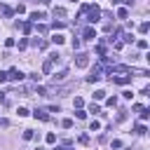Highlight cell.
Returning <instances> with one entry per match:
<instances>
[{
	"label": "cell",
	"instance_id": "cell-1",
	"mask_svg": "<svg viewBox=\"0 0 150 150\" xmlns=\"http://www.w3.org/2000/svg\"><path fill=\"white\" fill-rule=\"evenodd\" d=\"M84 12L89 14V19H87L89 23H96V21L101 19V9H98V7H94V5H87V9H84Z\"/></svg>",
	"mask_w": 150,
	"mask_h": 150
},
{
	"label": "cell",
	"instance_id": "cell-2",
	"mask_svg": "<svg viewBox=\"0 0 150 150\" xmlns=\"http://www.w3.org/2000/svg\"><path fill=\"white\" fill-rule=\"evenodd\" d=\"M75 66H77V68H87V66H89V54L80 52V54L75 56Z\"/></svg>",
	"mask_w": 150,
	"mask_h": 150
},
{
	"label": "cell",
	"instance_id": "cell-3",
	"mask_svg": "<svg viewBox=\"0 0 150 150\" xmlns=\"http://www.w3.org/2000/svg\"><path fill=\"white\" fill-rule=\"evenodd\" d=\"M7 80H12V82H21V80H23V73H21L19 68H9V70H7Z\"/></svg>",
	"mask_w": 150,
	"mask_h": 150
},
{
	"label": "cell",
	"instance_id": "cell-4",
	"mask_svg": "<svg viewBox=\"0 0 150 150\" xmlns=\"http://www.w3.org/2000/svg\"><path fill=\"white\" fill-rule=\"evenodd\" d=\"M112 82H117V84H129L131 82V75L129 73H122V75H117V77H110Z\"/></svg>",
	"mask_w": 150,
	"mask_h": 150
},
{
	"label": "cell",
	"instance_id": "cell-5",
	"mask_svg": "<svg viewBox=\"0 0 150 150\" xmlns=\"http://www.w3.org/2000/svg\"><path fill=\"white\" fill-rule=\"evenodd\" d=\"M66 77H68V68H61L59 73H54V75H52V80H54V82H63Z\"/></svg>",
	"mask_w": 150,
	"mask_h": 150
},
{
	"label": "cell",
	"instance_id": "cell-6",
	"mask_svg": "<svg viewBox=\"0 0 150 150\" xmlns=\"http://www.w3.org/2000/svg\"><path fill=\"white\" fill-rule=\"evenodd\" d=\"M82 38H84V40H94V38H96V30H94V26H87V28L82 30Z\"/></svg>",
	"mask_w": 150,
	"mask_h": 150
},
{
	"label": "cell",
	"instance_id": "cell-7",
	"mask_svg": "<svg viewBox=\"0 0 150 150\" xmlns=\"http://www.w3.org/2000/svg\"><path fill=\"white\" fill-rule=\"evenodd\" d=\"M0 14H2L5 19H9V16L14 14V9H12V7H7V5H0Z\"/></svg>",
	"mask_w": 150,
	"mask_h": 150
},
{
	"label": "cell",
	"instance_id": "cell-8",
	"mask_svg": "<svg viewBox=\"0 0 150 150\" xmlns=\"http://www.w3.org/2000/svg\"><path fill=\"white\" fill-rule=\"evenodd\" d=\"M98 80H101V70H98V68H94V70H91V75L87 77V82H98Z\"/></svg>",
	"mask_w": 150,
	"mask_h": 150
},
{
	"label": "cell",
	"instance_id": "cell-9",
	"mask_svg": "<svg viewBox=\"0 0 150 150\" xmlns=\"http://www.w3.org/2000/svg\"><path fill=\"white\" fill-rule=\"evenodd\" d=\"M33 115H35L38 120H42V122H47V120H49V115H47V110H35Z\"/></svg>",
	"mask_w": 150,
	"mask_h": 150
},
{
	"label": "cell",
	"instance_id": "cell-10",
	"mask_svg": "<svg viewBox=\"0 0 150 150\" xmlns=\"http://www.w3.org/2000/svg\"><path fill=\"white\" fill-rule=\"evenodd\" d=\"M56 16L63 19V16H66V9H63V7H54V19H56Z\"/></svg>",
	"mask_w": 150,
	"mask_h": 150
},
{
	"label": "cell",
	"instance_id": "cell-11",
	"mask_svg": "<svg viewBox=\"0 0 150 150\" xmlns=\"http://www.w3.org/2000/svg\"><path fill=\"white\" fill-rule=\"evenodd\" d=\"M127 16H129V9L127 7H120L117 9V19H127Z\"/></svg>",
	"mask_w": 150,
	"mask_h": 150
},
{
	"label": "cell",
	"instance_id": "cell-12",
	"mask_svg": "<svg viewBox=\"0 0 150 150\" xmlns=\"http://www.w3.org/2000/svg\"><path fill=\"white\" fill-rule=\"evenodd\" d=\"M21 30H23V33L28 35V33L33 30V23H30V21H23V23H21Z\"/></svg>",
	"mask_w": 150,
	"mask_h": 150
},
{
	"label": "cell",
	"instance_id": "cell-13",
	"mask_svg": "<svg viewBox=\"0 0 150 150\" xmlns=\"http://www.w3.org/2000/svg\"><path fill=\"white\" fill-rule=\"evenodd\" d=\"M30 19H33V21L38 23L40 19H45V12H33V14H30Z\"/></svg>",
	"mask_w": 150,
	"mask_h": 150
},
{
	"label": "cell",
	"instance_id": "cell-14",
	"mask_svg": "<svg viewBox=\"0 0 150 150\" xmlns=\"http://www.w3.org/2000/svg\"><path fill=\"white\" fill-rule=\"evenodd\" d=\"M94 98H96V101H103V98H105V91H103V89H96V91H94Z\"/></svg>",
	"mask_w": 150,
	"mask_h": 150
},
{
	"label": "cell",
	"instance_id": "cell-15",
	"mask_svg": "<svg viewBox=\"0 0 150 150\" xmlns=\"http://www.w3.org/2000/svg\"><path fill=\"white\" fill-rule=\"evenodd\" d=\"M33 138H35L33 129H26V131H23V141H33Z\"/></svg>",
	"mask_w": 150,
	"mask_h": 150
},
{
	"label": "cell",
	"instance_id": "cell-16",
	"mask_svg": "<svg viewBox=\"0 0 150 150\" xmlns=\"http://www.w3.org/2000/svg\"><path fill=\"white\" fill-rule=\"evenodd\" d=\"M138 30H141V33H143V35H145V33H148V30H150V23H148V21H143V23H141V26H138Z\"/></svg>",
	"mask_w": 150,
	"mask_h": 150
},
{
	"label": "cell",
	"instance_id": "cell-17",
	"mask_svg": "<svg viewBox=\"0 0 150 150\" xmlns=\"http://www.w3.org/2000/svg\"><path fill=\"white\" fill-rule=\"evenodd\" d=\"M134 134L143 136V134H145V127H143V124H136V127H134Z\"/></svg>",
	"mask_w": 150,
	"mask_h": 150
},
{
	"label": "cell",
	"instance_id": "cell-18",
	"mask_svg": "<svg viewBox=\"0 0 150 150\" xmlns=\"http://www.w3.org/2000/svg\"><path fill=\"white\" fill-rule=\"evenodd\" d=\"M52 42H54V45H63V35H59V33H56V35L52 38Z\"/></svg>",
	"mask_w": 150,
	"mask_h": 150
},
{
	"label": "cell",
	"instance_id": "cell-19",
	"mask_svg": "<svg viewBox=\"0 0 150 150\" xmlns=\"http://www.w3.org/2000/svg\"><path fill=\"white\" fill-rule=\"evenodd\" d=\"M96 54L98 56H105V45H96Z\"/></svg>",
	"mask_w": 150,
	"mask_h": 150
},
{
	"label": "cell",
	"instance_id": "cell-20",
	"mask_svg": "<svg viewBox=\"0 0 150 150\" xmlns=\"http://www.w3.org/2000/svg\"><path fill=\"white\" fill-rule=\"evenodd\" d=\"M52 66H54L52 61H45V66H42V73H52Z\"/></svg>",
	"mask_w": 150,
	"mask_h": 150
},
{
	"label": "cell",
	"instance_id": "cell-21",
	"mask_svg": "<svg viewBox=\"0 0 150 150\" xmlns=\"http://www.w3.org/2000/svg\"><path fill=\"white\" fill-rule=\"evenodd\" d=\"M105 105H108V108H115V105H117V98H115V96H110V98L105 101Z\"/></svg>",
	"mask_w": 150,
	"mask_h": 150
},
{
	"label": "cell",
	"instance_id": "cell-22",
	"mask_svg": "<svg viewBox=\"0 0 150 150\" xmlns=\"http://www.w3.org/2000/svg\"><path fill=\"white\" fill-rule=\"evenodd\" d=\"M138 115H141V120H143V122H145V120H148V117H150V110H148V108H143V110H141V112H138Z\"/></svg>",
	"mask_w": 150,
	"mask_h": 150
},
{
	"label": "cell",
	"instance_id": "cell-23",
	"mask_svg": "<svg viewBox=\"0 0 150 150\" xmlns=\"http://www.w3.org/2000/svg\"><path fill=\"white\" fill-rule=\"evenodd\" d=\"M45 141H47V143H56V134H52V131H49V134L45 136Z\"/></svg>",
	"mask_w": 150,
	"mask_h": 150
},
{
	"label": "cell",
	"instance_id": "cell-24",
	"mask_svg": "<svg viewBox=\"0 0 150 150\" xmlns=\"http://www.w3.org/2000/svg\"><path fill=\"white\" fill-rule=\"evenodd\" d=\"M35 30H38V33H47V26H45V23H35Z\"/></svg>",
	"mask_w": 150,
	"mask_h": 150
},
{
	"label": "cell",
	"instance_id": "cell-25",
	"mask_svg": "<svg viewBox=\"0 0 150 150\" xmlns=\"http://www.w3.org/2000/svg\"><path fill=\"white\" fill-rule=\"evenodd\" d=\"M89 112H94V115H98V112H101V108H98L96 103H91V105H89Z\"/></svg>",
	"mask_w": 150,
	"mask_h": 150
},
{
	"label": "cell",
	"instance_id": "cell-26",
	"mask_svg": "<svg viewBox=\"0 0 150 150\" xmlns=\"http://www.w3.org/2000/svg\"><path fill=\"white\" fill-rule=\"evenodd\" d=\"M89 129H91V131H98V129H101V124H98L96 120H91V124H89Z\"/></svg>",
	"mask_w": 150,
	"mask_h": 150
},
{
	"label": "cell",
	"instance_id": "cell-27",
	"mask_svg": "<svg viewBox=\"0 0 150 150\" xmlns=\"http://www.w3.org/2000/svg\"><path fill=\"white\" fill-rule=\"evenodd\" d=\"M26 47H28V40L21 38V40H19V49H26Z\"/></svg>",
	"mask_w": 150,
	"mask_h": 150
},
{
	"label": "cell",
	"instance_id": "cell-28",
	"mask_svg": "<svg viewBox=\"0 0 150 150\" xmlns=\"http://www.w3.org/2000/svg\"><path fill=\"white\" fill-rule=\"evenodd\" d=\"M61 127H63V129H70V127H73V120H63Z\"/></svg>",
	"mask_w": 150,
	"mask_h": 150
},
{
	"label": "cell",
	"instance_id": "cell-29",
	"mask_svg": "<svg viewBox=\"0 0 150 150\" xmlns=\"http://www.w3.org/2000/svg\"><path fill=\"white\" fill-rule=\"evenodd\" d=\"M75 117H77V120H84V117H87V112H84V110H77V112H75Z\"/></svg>",
	"mask_w": 150,
	"mask_h": 150
},
{
	"label": "cell",
	"instance_id": "cell-30",
	"mask_svg": "<svg viewBox=\"0 0 150 150\" xmlns=\"http://www.w3.org/2000/svg\"><path fill=\"white\" fill-rule=\"evenodd\" d=\"M14 12H16V14H23V12H26V7H23V5H16V9H14Z\"/></svg>",
	"mask_w": 150,
	"mask_h": 150
},
{
	"label": "cell",
	"instance_id": "cell-31",
	"mask_svg": "<svg viewBox=\"0 0 150 150\" xmlns=\"http://www.w3.org/2000/svg\"><path fill=\"white\" fill-rule=\"evenodd\" d=\"M82 103H84V101H82V98H80V96H77V98H75V101H73V105H77V108H82Z\"/></svg>",
	"mask_w": 150,
	"mask_h": 150
},
{
	"label": "cell",
	"instance_id": "cell-32",
	"mask_svg": "<svg viewBox=\"0 0 150 150\" xmlns=\"http://www.w3.org/2000/svg\"><path fill=\"white\" fill-rule=\"evenodd\" d=\"M16 112H19V117H26V115H28V110H26V108H19Z\"/></svg>",
	"mask_w": 150,
	"mask_h": 150
},
{
	"label": "cell",
	"instance_id": "cell-33",
	"mask_svg": "<svg viewBox=\"0 0 150 150\" xmlns=\"http://www.w3.org/2000/svg\"><path fill=\"white\" fill-rule=\"evenodd\" d=\"M0 103H7V96H5V91H0Z\"/></svg>",
	"mask_w": 150,
	"mask_h": 150
},
{
	"label": "cell",
	"instance_id": "cell-34",
	"mask_svg": "<svg viewBox=\"0 0 150 150\" xmlns=\"http://www.w3.org/2000/svg\"><path fill=\"white\" fill-rule=\"evenodd\" d=\"M0 82H7V73H0Z\"/></svg>",
	"mask_w": 150,
	"mask_h": 150
},
{
	"label": "cell",
	"instance_id": "cell-35",
	"mask_svg": "<svg viewBox=\"0 0 150 150\" xmlns=\"http://www.w3.org/2000/svg\"><path fill=\"white\" fill-rule=\"evenodd\" d=\"M56 150H73V148H68V145H61V148H56Z\"/></svg>",
	"mask_w": 150,
	"mask_h": 150
},
{
	"label": "cell",
	"instance_id": "cell-36",
	"mask_svg": "<svg viewBox=\"0 0 150 150\" xmlns=\"http://www.w3.org/2000/svg\"><path fill=\"white\" fill-rule=\"evenodd\" d=\"M40 2H42V5H52V0H40Z\"/></svg>",
	"mask_w": 150,
	"mask_h": 150
}]
</instances>
